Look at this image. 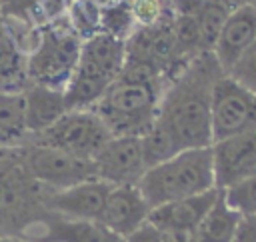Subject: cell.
Instances as JSON below:
<instances>
[{
	"mask_svg": "<svg viewBox=\"0 0 256 242\" xmlns=\"http://www.w3.org/2000/svg\"><path fill=\"white\" fill-rule=\"evenodd\" d=\"M232 242H256V216H240Z\"/></svg>",
	"mask_w": 256,
	"mask_h": 242,
	"instance_id": "cell-27",
	"label": "cell"
},
{
	"mask_svg": "<svg viewBox=\"0 0 256 242\" xmlns=\"http://www.w3.org/2000/svg\"><path fill=\"white\" fill-rule=\"evenodd\" d=\"M82 40L72 30L68 16L40 28L36 48L28 56V76L32 84L62 90L80 62Z\"/></svg>",
	"mask_w": 256,
	"mask_h": 242,
	"instance_id": "cell-5",
	"label": "cell"
},
{
	"mask_svg": "<svg viewBox=\"0 0 256 242\" xmlns=\"http://www.w3.org/2000/svg\"><path fill=\"white\" fill-rule=\"evenodd\" d=\"M126 242H162V232L146 220L138 230H134L126 238Z\"/></svg>",
	"mask_w": 256,
	"mask_h": 242,
	"instance_id": "cell-28",
	"label": "cell"
},
{
	"mask_svg": "<svg viewBox=\"0 0 256 242\" xmlns=\"http://www.w3.org/2000/svg\"><path fill=\"white\" fill-rule=\"evenodd\" d=\"M220 188L208 190L198 196L174 200L162 206H156L148 214V222L158 230H196L210 206L214 204Z\"/></svg>",
	"mask_w": 256,
	"mask_h": 242,
	"instance_id": "cell-15",
	"label": "cell"
},
{
	"mask_svg": "<svg viewBox=\"0 0 256 242\" xmlns=\"http://www.w3.org/2000/svg\"><path fill=\"white\" fill-rule=\"evenodd\" d=\"M162 90V84L136 82L118 76L92 110L100 116L112 136H142L156 120Z\"/></svg>",
	"mask_w": 256,
	"mask_h": 242,
	"instance_id": "cell-4",
	"label": "cell"
},
{
	"mask_svg": "<svg viewBox=\"0 0 256 242\" xmlns=\"http://www.w3.org/2000/svg\"><path fill=\"white\" fill-rule=\"evenodd\" d=\"M216 2H220V4H224V6H228V8H240V6H246V4H254V0H216Z\"/></svg>",
	"mask_w": 256,
	"mask_h": 242,
	"instance_id": "cell-30",
	"label": "cell"
},
{
	"mask_svg": "<svg viewBox=\"0 0 256 242\" xmlns=\"http://www.w3.org/2000/svg\"><path fill=\"white\" fill-rule=\"evenodd\" d=\"M100 18L102 12L92 0H74L68 10V22L72 30L80 36V40H88L90 36L102 32Z\"/></svg>",
	"mask_w": 256,
	"mask_h": 242,
	"instance_id": "cell-23",
	"label": "cell"
},
{
	"mask_svg": "<svg viewBox=\"0 0 256 242\" xmlns=\"http://www.w3.org/2000/svg\"><path fill=\"white\" fill-rule=\"evenodd\" d=\"M112 138L114 136L94 110H68L52 126L30 136L28 142L52 146L86 160H94Z\"/></svg>",
	"mask_w": 256,
	"mask_h": 242,
	"instance_id": "cell-6",
	"label": "cell"
},
{
	"mask_svg": "<svg viewBox=\"0 0 256 242\" xmlns=\"http://www.w3.org/2000/svg\"><path fill=\"white\" fill-rule=\"evenodd\" d=\"M72 2L74 0H26L24 6L16 14H10V16L24 18L40 30L58 20H64L68 16Z\"/></svg>",
	"mask_w": 256,
	"mask_h": 242,
	"instance_id": "cell-22",
	"label": "cell"
},
{
	"mask_svg": "<svg viewBox=\"0 0 256 242\" xmlns=\"http://www.w3.org/2000/svg\"><path fill=\"white\" fill-rule=\"evenodd\" d=\"M48 192L32 178L22 146H0V238H24L42 226L54 214Z\"/></svg>",
	"mask_w": 256,
	"mask_h": 242,
	"instance_id": "cell-2",
	"label": "cell"
},
{
	"mask_svg": "<svg viewBox=\"0 0 256 242\" xmlns=\"http://www.w3.org/2000/svg\"><path fill=\"white\" fill-rule=\"evenodd\" d=\"M0 14H2V10H0Z\"/></svg>",
	"mask_w": 256,
	"mask_h": 242,
	"instance_id": "cell-33",
	"label": "cell"
},
{
	"mask_svg": "<svg viewBox=\"0 0 256 242\" xmlns=\"http://www.w3.org/2000/svg\"><path fill=\"white\" fill-rule=\"evenodd\" d=\"M222 74L216 56L202 52L166 82L156 122L178 150L212 146V92Z\"/></svg>",
	"mask_w": 256,
	"mask_h": 242,
	"instance_id": "cell-1",
	"label": "cell"
},
{
	"mask_svg": "<svg viewBox=\"0 0 256 242\" xmlns=\"http://www.w3.org/2000/svg\"><path fill=\"white\" fill-rule=\"evenodd\" d=\"M138 188L150 208L214 190L212 148H186L150 166L140 178Z\"/></svg>",
	"mask_w": 256,
	"mask_h": 242,
	"instance_id": "cell-3",
	"label": "cell"
},
{
	"mask_svg": "<svg viewBox=\"0 0 256 242\" xmlns=\"http://www.w3.org/2000/svg\"><path fill=\"white\" fill-rule=\"evenodd\" d=\"M28 56L0 16V92H24L30 86Z\"/></svg>",
	"mask_w": 256,
	"mask_h": 242,
	"instance_id": "cell-17",
	"label": "cell"
},
{
	"mask_svg": "<svg viewBox=\"0 0 256 242\" xmlns=\"http://www.w3.org/2000/svg\"><path fill=\"white\" fill-rule=\"evenodd\" d=\"M80 60L116 80L126 62V40L106 32H98L88 40H82Z\"/></svg>",
	"mask_w": 256,
	"mask_h": 242,
	"instance_id": "cell-18",
	"label": "cell"
},
{
	"mask_svg": "<svg viewBox=\"0 0 256 242\" xmlns=\"http://www.w3.org/2000/svg\"><path fill=\"white\" fill-rule=\"evenodd\" d=\"M110 190H112L110 184L98 178H92V180L74 184L70 188L50 190L46 198V206L50 212L64 218L100 220Z\"/></svg>",
	"mask_w": 256,
	"mask_h": 242,
	"instance_id": "cell-11",
	"label": "cell"
},
{
	"mask_svg": "<svg viewBox=\"0 0 256 242\" xmlns=\"http://www.w3.org/2000/svg\"><path fill=\"white\" fill-rule=\"evenodd\" d=\"M112 82V78L80 60L64 88V96L70 110H92Z\"/></svg>",
	"mask_w": 256,
	"mask_h": 242,
	"instance_id": "cell-19",
	"label": "cell"
},
{
	"mask_svg": "<svg viewBox=\"0 0 256 242\" xmlns=\"http://www.w3.org/2000/svg\"><path fill=\"white\" fill-rule=\"evenodd\" d=\"M252 6H254V8H256V0H254V4H252Z\"/></svg>",
	"mask_w": 256,
	"mask_h": 242,
	"instance_id": "cell-32",
	"label": "cell"
},
{
	"mask_svg": "<svg viewBox=\"0 0 256 242\" xmlns=\"http://www.w3.org/2000/svg\"><path fill=\"white\" fill-rule=\"evenodd\" d=\"M24 100H26V124L30 136L46 130L70 110L62 90L46 88L32 82L24 90Z\"/></svg>",
	"mask_w": 256,
	"mask_h": 242,
	"instance_id": "cell-16",
	"label": "cell"
},
{
	"mask_svg": "<svg viewBox=\"0 0 256 242\" xmlns=\"http://www.w3.org/2000/svg\"><path fill=\"white\" fill-rule=\"evenodd\" d=\"M256 130V94L230 74H222L212 92V142Z\"/></svg>",
	"mask_w": 256,
	"mask_h": 242,
	"instance_id": "cell-7",
	"label": "cell"
},
{
	"mask_svg": "<svg viewBox=\"0 0 256 242\" xmlns=\"http://www.w3.org/2000/svg\"><path fill=\"white\" fill-rule=\"evenodd\" d=\"M40 234L28 236L32 242H126V238L112 232L100 220H76L52 214L42 226Z\"/></svg>",
	"mask_w": 256,
	"mask_h": 242,
	"instance_id": "cell-14",
	"label": "cell"
},
{
	"mask_svg": "<svg viewBox=\"0 0 256 242\" xmlns=\"http://www.w3.org/2000/svg\"><path fill=\"white\" fill-rule=\"evenodd\" d=\"M228 74L256 94V40L252 42V46L244 52V56L236 62V66Z\"/></svg>",
	"mask_w": 256,
	"mask_h": 242,
	"instance_id": "cell-26",
	"label": "cell"
},
{
	"mask_svg": "<svg viewBox=\"0 0 256 242\" xmlns=\"http://www.w3.org/2000/svg\"><path fill=\"white\" fill-rule=\"evenodd\" d=\"M238 220L240 214L226 204L224 194L220 190L214 204L196 228V242H232Z\"/></svg>",
	"mask_w": 256,
	"mask_h": 242,
	"instance_id": "cell-21",
	"label": "cell"
},
{
	"mask_svg": "<svg viewBox=\"0 0 256 242\" xmlns=\"http://www.w3.org/2000/svg\"><path fill=\"white\" fill-rule=\"evenodd\" d=\"M26 0H0V10L2 14H16Z\"/></svg>",
	"mask_w": 256,
	"mask_h": 242,
	"instance_id": "cell-29",
	"label": "cell"
},
{
	"mask_svg": "<svg viewBox=\"0 0 256 242\" xmlns=\"http://www.w3.org/2000/svg\"><path fill=\"white\" fill-rule=\"evenodd\" d=\"M226 204L240 216H256V174L222 188Z\"/></svg>",
	"mask_w": 256,
	"mask_h": 242,
	"instance_id": "cell-24",
	"label": "cell"
},
{
	"mask_svg": "<svg viewBox=\"0 0 256 242\" xmlns=\"http://www.w3.org/2000/svg\"><path fill=\"white\" fill-rule=\"evenodd\" d=\"M210 148L216 188H228L230 184L256 174V130L212 142Z\"/></svg>",
	"mask_w": 256,
	"mask_h": 242,
	"instance_id": "cell-10",
	"label": "cell"
},
{
	"mask_svg": "<svg viewBox=\"0 0 256 242\" xmlns=\"http://www.w3.org/2000/svg\"><path fill=\"white\" fill-rule=\"evenodd\" d=\"M254 40H256V8L252 4L234 8L228 14L212 48V54L216 56L224 74H228L236 66V62L244 56V52L252 46Z\"/></svg>",
	"mask_w": 256,
	"mask_h": 242,
	"instance_id": "cell-12",
	"label": "cell"
},
{
	"mask_svg": "<svg viewBox=\"0 0 256 242\" xmlns=\"http://www.w3.org/2000/svg\"><path fill=\"white\" fill-rule=\"evenodd\" d=\"M150 206L146 198L142 196L138 184H126V186H112L100 222L106 224L112 232H116L122 238H128L134 230H138L150 214Z\"/></svg>",
	"mask_w": 256,
	"mask_h": 242,
	"instance_id": "cell-13",
	"label": "cell"
},
{
	"mask_svg": "<svg viewBox=\"0 0 256 242\" xmlns=\"http://www.w3.org/2000/svg\"><path fill=\"white\" fill-rule=\"evenodd\" d=\"M28 136L24 92H0V146H24Z\"/></svg>",
	"mask_w": 256,
	"mask_h": 242,
	"instance_id": "cell-20",
	"label": "cell"
},
{
	"mask_svg": "<svg viewBox=\"0 0 256 242\" xmlns=\"http://www.w3.org/2000/svg\"><path fill=\"white\" fill-rule=\"evenodd\" d=\"M0 242H32V240H26V238H0Z\"/></svg>",
	"mask_w": 256,
	"mask_h": 242,
	"instance_id": "cell-31",
	"label": "cell"
},
{
	"mask_svg": "<svg viewBox=\"0 0 256 242\" xmlns=\"http://www.w3.org/2000/svg\"><path fill=\"white\" fill-rule=\"evenodd\" d=\"M136 26L138 24H136L130 2H124L110 10H104L102 18H100V30L106 34H112L116 38H122V40H126Z\"/></svg>",
	"mask_w": 256,
	"mask_h": 242,
	"instance_id": "cell-25",
	"label": "cell"
},
{
	"mask_svg": "<svg viewBox=\"0 0 256 242\" xmlns=\"http://www.w3.org/2000/svg\"><path fill=\"white\" fill-rule=\"evenodd\" d=\"M24 148L26 166L36 182L48 190H62L96 178L94 160H86L64 150L28 142Z\"/></svg>",
	"mask_w": 256,
	"mask_h": 242,
	"instance_id": "cell-8",
	"label": "cell"
},
{
	"mask_svg": "<svg viewBox=\"0 0 256 242\" xmlns=\"http://www.w3.org/2000/svg\"><path fill=\"white\" fill-rule=\"evenodd\" d=\"M96 178L110 186L138 184L148 164L140 136H114L94 158Z\"/></svg>",
	"mask_w": 256,
	"mask_h": 242,
	"instance_id": "cell-9",
	"label": "cell"
}]
</instances>
